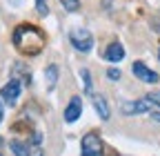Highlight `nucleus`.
I'll return each mask as SVG.
<instances>
[{
    "mask_svg": "<svg viewBox=\"0 0 160 156\" xmlns=\"http://www.w3.org/2000/svg\"><path fill=\"white\" fill-rule=\"evenodd\" d=\"M151 27H153V29H156V31H158V34H160V20H156V23H153V25H151Z\"/></svg>",
    "mask_w": 160,
    "mask_h": 156,
    "instance_id": "nucleus-20",
    "label": "nucleus"
},
{
    "mask_svg": "<svg viewBox=\"0 0 160 156\" xmlns=\"http://www.w3.org/2000/svg\"><path fill=\"white\" fill-rule=\"evenodd\" d=\"M11 71H13V78H16V81H20L22 85H31V71H29L22 63H13Z\"/></svg>",
    "mask_w": 160,
    "mask_h": 156,
    "instance_id": "nucleus-10",
    "label": "nucleus"
},
{
    "mask_svg": "<svg viewBox=\"0 0 160 156\" xmlns=\"http://www.w3.org/2000/svg\"><path fill=\"white\" fill-rule=\"evenodd\" d=\"M131 69H133V76L138 78V81H142V83H147V85H156V83L160 81V76H158L156 71H151L145 63H140V60H136Z\"/></svg>",
    "mask_w": 160,
    "mask_h": 156,
    "instance_id": "nucleus-6",
    "label": "nucleus"
},
{
    "mask_svg": "<svg viewBox=\"0 0 160 156\" xmlns=\"http://www.w3.org/2000/svg\"><path fill=\"white\" fill-rule=\"evenodd\" d=\"M91 103H93V109H96V114L100 116V118H102V121H109L111 112H109V103H107L105 96L93 94V96H91Z\"/></svg>",
    "mask_w": 160,
    "mask_h": 156,
    "instance_id": "nucleus-8",
    "label": "nucleus"
},
{
    "mask_svg": "<svg viewBox=\"0 0 160 156\" xmlns=\"http://www.w3.org/2000/svg\"><path fill=\"white\" fill-rule=\"evenodd\" d=\"M45 81H47V89L51 91L56 87V83H58V65H49L45 69Z\"/></svg>",
    "mask_w": 160,
    "mask_h": 156,
    "instance_id": "nucleus-11",
    "label": "nucleus"
},
{
    "mask_svg": "<svg viewBox=\"0 0 160 156\" xmlns=\"http://www.w3.org/2000/svg\"><path fill=\"white\" fill-rule=\"evenodd\" d=\"M158 60H160V49H158Z\"/></svg>",
    "mask_w": 160,
    "mask_h": 156,
    "instance_id": "nucleus-22",
    "label": "nucleus"
},
{
    "mask_svg": "<svg viewBox=\"0 0 160 156\" xmlns=\"http://www.w3.org/2000/svg\"><path fill=\"white\" fill-rule=\"evenodd\" d=\"M11 40L16 45V49L25 56H38L40 51L45 49V36L38 27H31V25H20L16 27Z\"/></svg>",
    "mask_w": 160,
    "mask_h": 156,
    "instance_id": "nucleus-1",
    "label": "nucleus"
},
{
    "mask_svg": "<svg viewBox=\"0 0 160 156\" xmlns=\"http://www.w3.org/2000/svg\"><path fill=\"white\" fill-rule=\"evenodd\" d=\"M36 9L40 16H47L49 13V7H47V0H36Z\"/></svg>",
    "mask_w": 160,
    "mask_h": 156,
    "instance_id": "nucleus-16",
    "label": "nucleus"
},
{
    "mask_svg": "<svg viewBox=\"0 0 160 156\" xmlns=\"http://www.w3.org/2000/svg\"><path fill=\"white\" fill-rule=\"evenodd\" d=\"M69 40H71V45L80 54H87V51L93 49V36L89 31H85V29H73L71 36H69Z\"/></svg>",
    "mask_w": 160,
    "mask_h": 156,
    "instance_id": "nucleus-2",
    "label": "nucleus"
},
{
    "mask_svg": "<svg viewBox=\"0 0 160 156\" xmlns=\"http://www.w3.org/2000/svg\"><path fill=\"white\" fill-rule=\"evenodd\" d=\"M120 112L125 116H136V114H149L151 112V103L147 98H140V101H125L120 105Z\"/></svg>",
    "mask_w": 160,
    "mask_h": 156,
    "instance_id": "nucleus-5",
    "label": "nucleus"
},
{
    "mask_svg": "<svg viewBox=\"0 0 160 156\" xmlns=\"http://www.w3.org/2000/svg\"><path fill=\"white\" fill-rule=\"evenodd\" d=\"M102 58H105V60H109V63H120V60L125 58V47L120 45V43H111V45H107Z\"/></svg>",
    "mask_w": 160,
    "mask_h": 156,
    "instance_id": "nucleus-9",
    "label": "nucleus"
},
{
    "mask_svg": "<svg viewBox=\"0 0 160 156\" xmlns=\"http://www.w3.org/2000/svg\"><path fill=\"white\" fill-rule=\"evenodd\" d=\"M149 116H151V121H153V123H160V112H153V109H151Z\"/></svg>",
    "mask_w": 160,
    "mask_h": 156,
    "instance_id": "nucleus-19",
    "label": "nucleus"
},
{
    "mask_svg": "<svg viewBox=\"0 0 160 156\" xmlns=\"http://www.w3.org/2000/svg\"><path fill=\"white\" fill-rule=\"evenodd\" d=\"M9 149L13 152V156H29V143H22V141H11Z\"/></svg>",
    "mask_w": 160,
    "mask_h": 156,
    "instance_id": "nucleus-12",
    "label": "nucleus"
},
{
    "mask_svg": "<svg viewBox=\"0 0 160 156\" xmlns=\"http://www.w3.org/2000/svg\"><path fill=\"white\" fill-rule=\"evenodd\" d=\"M2 116H5V107H2V103H0V123H2Z\"/></svg>",
    "mask_w": 160,
    "mask_h": 156,
    "instance_id": "nucleus-21",
    "label": "nucleus"
},
{
    "mask_svg": "<svg viewBox=\"0 0 160 156\" xmlns=\"http://www.w3.org/2000/svg\"><path fill=\"white\" fill-rule=\"evenodd\" d=\"M80 114H82V101H80V96H73L69 101V105H67V109H65V121L76 123L80 118Z\"/></svg>",
    "mask_w": 160,
    "mask_h": 156,
    "instance_id": "nucleus-7",
    "label": "nucleus"
},
{
    "mask_svg": "<svg viewBox=\"0 0 160 156\" xmlns=\"http://www.w3.org/2000/svg\"><path fill=\"white\" fill-rule=\"evenodd\" d=\"M145 98L151 103V107H160V91H149Z\"/></svg>",
    "mask_w": 160,
    "mask_h": 156,
    "instance_id": "nucleus-15",
    "label": "nucleus"
},
{
    "mask_svg": "<svg viewBox=\"0 0 160 156\" xmlns=\"http://www.w3.org/2000/svg\"><path fill=\"white\" fill-rule=\"evenodd\" d=\"M60 5H62L67 11H78L80 9V0H60Z\"/></svg>",
    "mask_w": 160,
    "mask_h": 156,
    "instance_id": "nucleus-14",
    "label": "nucleus"
},
{
    "mask_svg": "<svg viewBox=\"0 0 160 156\" xmlns=\"http://www.w3.org/2000/svg\"><path fill=\"white\" fill-rule=\"evenodd\" d=\"M107 78H109V81H120V69L109 67V69H107Z\"/></svg>",
    "mask_w": 160,
    "mask_h": 156,
    "instance_id": "nucleus-17",
    "label": "nucleus"
},
{
    "mask_svg": "<svg viewBox=\"0 0 160 156\" xmlns=\"http://www.w3.org/2000/svg\"><path fill=\"white\" fill-rule=\"evenodd\" d=\"M29 156H45V154H42V147H33V145H29Z\"/></svg>",
    "mask_w": 160,
    "mask_h": 156,
    "instance_id": "nucleus-18",
    "label": "nucleus"
},
{
    "mask_svg": "<svg viewBox=\"0 0 160 156\" xmlns=\"http://www.w3.org/2000/svg\"><path fill=\"white\" fill-rule=\"evenodd\" d=\"M0 147H2V138H0Z\"/></svg>",
    "mask_w": 160,
    "mask_h": 156,
    "instance_id": "nucleus-23",
    "label": "nucleus"
},
{
    "mask_svg": "<svg viewBox=\"0 0 160 156\" xmlns=\"http://www.w3.org/2000/svg\"><path fill=\"white\" fill-rule=\"evenodd\" d=\"M80 78H82V85H85V91H87L89 96H93V89H91V74H89L87 69H82V71H80Z\"/></svg>",
    "mask_w": 160,
    "mask_h": 156,
    "instance_id": "nucleus-13",
    "label": "nucleus"
},
{
    "mask_svg": "<svg viewBox=\"0 0 160 156\" xmlns=\"http://www.w3.org/2000/svg\"><path fill=\"white\" fill-rule=\"evenodd\" d=\"M22 83L20 81H16V78H11V81L0 89V96H2V101L9 105V107H13L16 103H18V98H20V94H22Z\"/></svg>",
    "mask_w": 160,
    "mask_h": 156,
    "instance_id": "nucleus-4",
    "label": "nucleus"
},
{
    "mask_svg": "<svg viewBox=\"0 0 160 156\" xmlns=\"http://www.w3.org/2000/svg\"><path fill=\"white\" fill-rule=\"evenodd\" d=\"M102 138L96 132L82 136V156H102Z\"/></svg>",
    "mask_w": 160,
    "mask_h": 156,
    "instance_id": "nucleus-3",
    "label": "nucleus"
}]
</instances>
